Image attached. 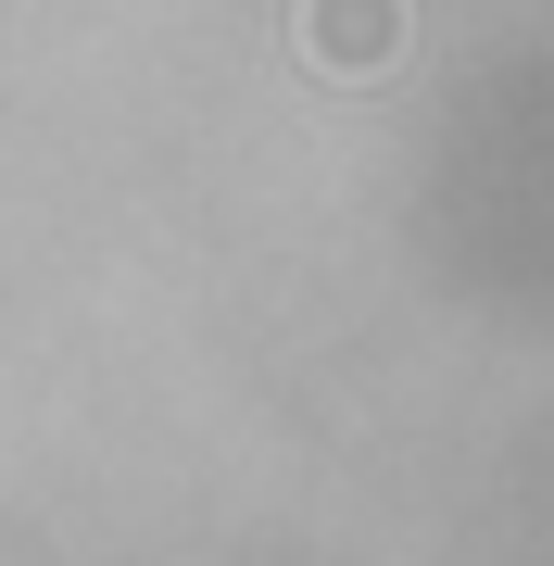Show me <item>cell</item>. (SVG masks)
Wrapping results in <instances>:
<instances>
[{"instance_id":"cell-1","label":"cell","mask_w":554,"mask_h":566,"mask_svg":"<svg viewBox=\"0 0 554 566\" xmlns=\"http://www.w3.org/2000/svg\"><path fill=\"white\" fill-rule=\"evenodd\" d=\"M303 51L328 76H378L404 51V0H303Z\"/></svg>"}]
</instances>
